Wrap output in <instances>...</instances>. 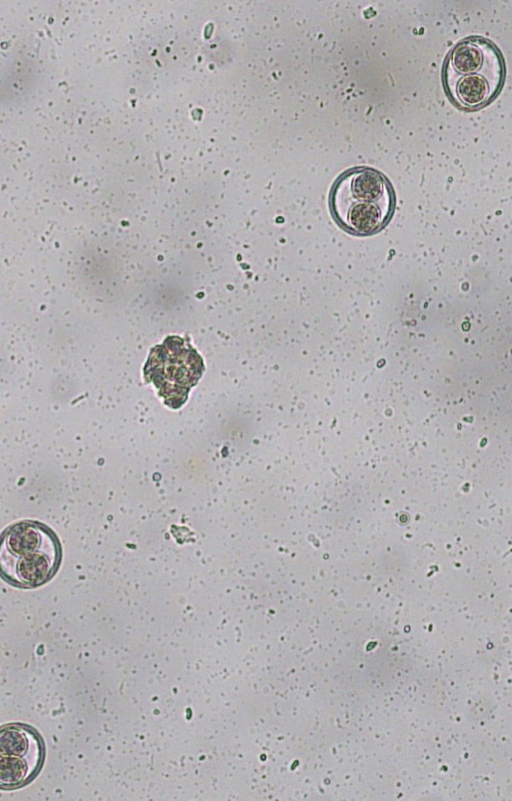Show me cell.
Returning a JSON list of instances; mask_svg holds the SVG:
<instances>
[{"mask_svg": "<svg viewBox=\"0 0 512 801\" xmlns=\"http://www.w3.org/2000/svg\"><path fill=\"white\" fill-rule=\"evenodd\" d=\"M504 79L502 53L492 41L480 36L459 41L442 68V81L450 100L468 110L490 103L500 92Z\"/></svg>", "mask_w": 512, "mask_h": 801, "instance_id": "cell-1", "label": "cell"}, {"mask_svg": "<svg viewBox=\"0 0 512 801\" xmlns=\"http://www.w3.org/2000/svg\"><path fill=\"white\" fill-rule=\"evenodd\" d=\"M329 208L335 222L355 235L380 231L391 219L395 204L392 185L380 171L351 168L334 182Z\"/></svg>", "mask_w": 512, "mask_h": 801, "instance_id": "cell-2", "label": "cell"}, {"mask_svg": "<svg viewBox=\"0 0 512 801\" xmlns=\"http://www.w3.org/2000/svg\"><path fill=\"white\" fill-rule=\"evenodd\" d=\"M61 560V543L42 522L20 521L0 535V577L13 586L45 584L56 574Z\"/></svg>", "mask_w": 512, "mask_h": 801, "instance_id": "cell-3", "label": "cell"}, {"mask_svg": "<svg viewBox=\"0 0 512 801\" xmlns=\"http://www.w3.org/2000/svg\"><path fill=\"white\" fill-rule=\"evenodd\" d=\"M204 369L202 357L190 343L180 336L169 335L150 350L143 373L164 403L178 409L186 402Z\"/></svg>", "mask_w": 512, "mask_h": 801, "instance_id": "cell-4", "label": "cell"}, {"mask_svg": "<svg viewBox=\"0 0 512 801\" xmlns=\"http://www.w3.org/2000/svg\"><path fill=\"white\" fill-rule=\"evenodd\" d=\"M44 757V742L36 729L22 723L1 726L0 788L28 784L39 773Z\"/></svg>", "mask_w": 512, "mask_h": 801, "instance_id": "cell-5", "label": "cell"}]
</instances>
